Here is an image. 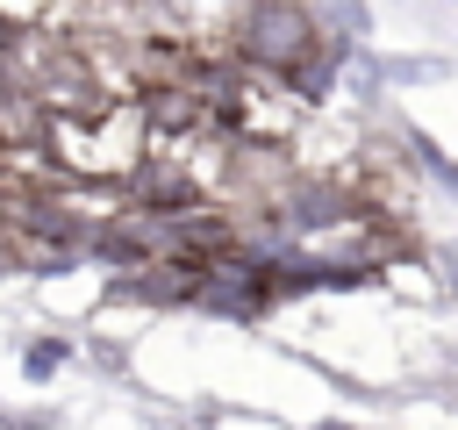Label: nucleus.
Segmentation results:
<instances>
[{
  "label": "nucleus",
  "mask_w": 458,
  "mask_h": 430,
  "mask_svg": "<svg viewBox=\"0 0 458 430\" xmlns=\"http://www.w3.org/2000/svg\"><path fill=\"white\" fill-rule=\"evenodd\" d=\"M444 287H458V244L444 251Z\"/></svg>",
  "instance_id": "obj_3"
},
{
  "label": "nucleus",
  "mask_w": 458,
  "mask_h": 430,
  "mask_svg": "<svg viewBox=\"0 0 458 430\" xmlns=\"http://www.w3.org/2000/svg\"><path fill=\"white\" fill-rule=\"evenodd\" d=\"M64 358H72V344H64V337H36V344H29V358H21V366H29V380H50V373H57V366H64Z\"/></svg>",
  "instance_id": "obj_2"
},
{
  "label": "nucleus",
  "mask_w": 458,
  "mask_h": 430,
  "mask_svg": "<svg viewBox=\"0 0 458 430\" xmlns=\"http://www.w3.org/2000/svg\"><path fill=\"white\" fill-rule=\"evenodd\" d=\"M229 50H236L243 64L286 79V72H301L308 57H322V29H315V14H308L301 0H250V7L236 14V43H229Z\"/></svg>",
  "instance_id": "obj_1"
},
{
  "label": "nucleus",
  "mask_w": 458,
  "mask_h": 430,
  "mask_svg": "<svg viewBox=\"0 0 458 430\" xmlns=\"http://www.w3.org/2000/svg\"><path fill=\"white\" fill-rule=\"evenodd\" d=\"M322 430H351V423H322Z\"/></svg>",
  "instance_id": "obj_4"
}]
</instances>
